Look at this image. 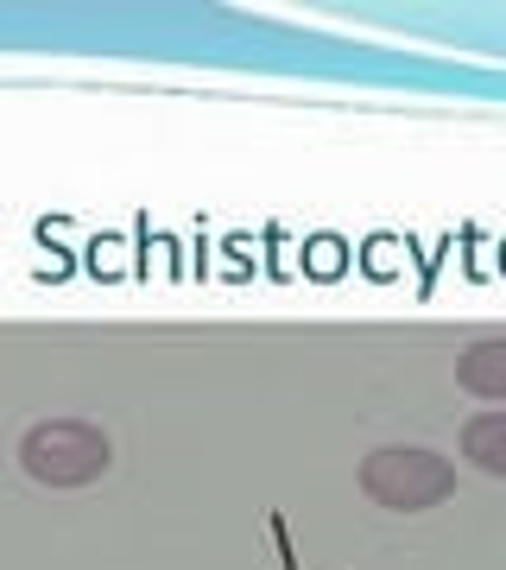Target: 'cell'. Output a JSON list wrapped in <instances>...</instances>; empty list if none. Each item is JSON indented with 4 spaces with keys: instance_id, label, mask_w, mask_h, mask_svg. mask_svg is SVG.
<instances>
[{
    "instance_id": "obj_4",
    "label": "cell",
    "mask_w": 506,
    "mask_h": 570,
    "mask_svg": "<svg viewBox=\"0 0 506 570\" xmlns=\"http://www.w3.org/2000/svg\"><path fill=\"white\" fill-rule=\"evenodd\" d=\"M463 463L506 482V412H482L463 425Z\"/></svg>"
},
{
    "instance_id": "obj_2",
    "label": "cell",
    "mask_w": 506,
    "mask_h": 570,
    "mask_svg": "<svg viewBox=\"0 0 506 570\" xmlns=\"http://www.w3.org/2000/svg\"><path fill=\"white\" fill-rule=\"evenodd\" d=\"M361 494L386 513H425L456 494V469L425 444H386L361 456Z\"/></svg>"
},
{
    "instance_id": "obj_1",
    "label": "cell",
    "mask_w": 506,
    "mask_h": 570,
    "mask_svg": "<svg viewBox=\"0 0 506 570\" xmlns=\"http://www.w3.org/2000/svg\"><path fill=\"white\" fill-rule=\"evenodd\" d=\"M13 456H20V469L39 489H89V482L108 475L115 444L89 419H39V425H26Z\"/></svg>"
},
{
    "instance_id": "obj_3",
    "label": "cell",
    "mask_w": 506,
    "mask_h": 570,
    "mask_svg": "<svg viewBox=\"0 0 506 570\" xmlns=\"http://www.w3.org/2000/svg\"><path fill=\"white\" fill-rule=\"evenodd\" d=\"M456 387L475 393V400H506V336L468 343L456 355Z\"/></svg>"
}]
</instances>
